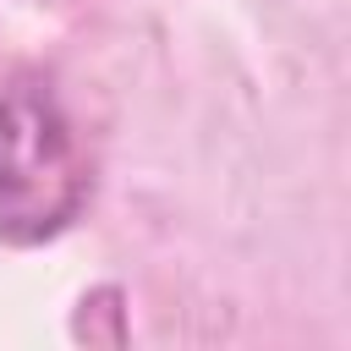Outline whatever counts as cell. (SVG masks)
<instances>
[{"label":"cell","mask_w":351,"mask_h":351,"mask_svg":"<svg viewBox=\"0 0 351 351\" xmlns=\"http://www.w3.org/2000/svg\"><path fill=\"white\" fill-rule=\"evenodd\" d=\"M82 143L38 77H11L0 88V241L44 247L77 225L88 208Z\"/></svg>","instance_id":"obj_1"}]
</instances>
